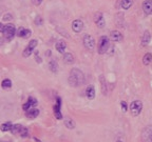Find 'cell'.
I'll return each instance as SVG.
<instances>
[{
	"mask_svg": "<svg viewBox=\"0 0 152 142\" xmlns=\"http://www.w3.org/2000/svg\"><path fill=\"white\" fill-rule=\"evenodd\" d=\"M84 82H85L84 73L80 70H78V68H73L70 72V76H69V83L71 84V87H80Z\"/></svg>",
	"mask_w": 152,
	"mask_h": 142,
	"instance_id": "1",
	"label": "cell"
},
{
	"mask_svg": "<svg viewBox=\"0 0 152 142\" xmlns=\"http://www.w3.org/2000/svg\"><path fill=\"white\" fill-rule=\"evenodd\" d=\"M1 33H2L3 37L5 38L7 41H10L12 40L13 37L16 35V28L14 26V24H12V23L2 24L1 25Z\"/></svg>",
	"mask_w": 152,
	"mask_h": 142,
	"instance_id": "2",
	"label": "cell"
},
{
	"mask_svg": "<svg viewBox=\"0 0 152 142\" xmlns=\"http://www.w3.org/2000/svg\"><path fill=\"white\" fill-rule=\"evenodd\" d=\"M110 47V40L107 36H102L100 39V43H98V53L104 54L107 52V49Z\"/></svg>",
	"mask_w": 152,
	"mask_h": 142,
	"instance_id": "3",
	"label": "cell"
},
{
	"mask_svg": "<svg viewBox=\"0 0 152 142\" xmlns=\"http://www.w3.org/2000/svg\"><path fill=\"white\" fill-rule=\"evenodd\" d=\"M142 108H143V103L140 100H135L132 102L130 105V112L132 116H138L142 112Z\"/></svg>",
	"mask_w": 152,
	"mask_h": 142,
	"instance_id": "4",
	"label": "cell"
},
{
	"mask_svg": "<svg viewBox=\"0 0 152 142\" xmlns=\"http://www.w3.org/2000/svg\"><path fill=\"white\" fill-rule=\"evenodd\" d=\"M37 44H38V41L36 40V39L30 41L28 44V47H25V49L23 51V53H22V56H23L25 58H28L29 56H31L32 53L34 52L35 47H37Z\"/></svg>",
	"mask_w": 152,
	"mask_h": 142,
	"instance_id": "5",
	"label": "cell"
},
{
	"mask_svg": "<svg viewBox=\"0 0 152 142\" xmlns=\"http://www.w3.org/2000/svg\"><path fill=\"white\" fill-rule=\"evenodd\" d=\"M143 142H152V125H148L145 127L142 135Z\"/></svg>",
	"mask_w": 152,
	"mask_h": 142,
	"instance_id": "6",
	"label": "cell"
},
{
	"mask_svg": "<svg viewBox=\"0 0 152 142\" xmlns=\"http://www.w3.org/2000/svg\"><path fill=\"white\" fill-rule=\"evenodd\" d=\"M84 44L85 47H87L88 49H93L94 45H95V42H94L93 37H91L90 35H86L84 37Z\"/></svg>",
	"mask_w": 152,
	"mask_h": 142,
	"instance_id": "7",
	"label": "cell"
},
{
	"mask_svg": "<svg viewBox=\"0 0 152 142\" xmlns=\"http://www.w3.org/2000/svg\"><path fill=\"white\" fill-rule=\"evenodd\" d=\"M36 105H37V100L35 98H33V97H29L27 103L23 105V110H25V112H28V111H30L31 108H34Z\"/></svg>",
	"mask_w": 152,
	"mask_h": 142,
	"instance_id": "8",
	"label": "cell"
},
{
	"mask_svg": "<svg viewBox=\"0 0 152 142\" xmlns=\"http://www.w3.org/2000/svg\"><path fill=\"white\" fill-rule=\"evenodd\" d=\"M84 28V22L79 20V19H76L72 22V30L75 32V33H79L81 32V30Z\"/></svg>",
	"mask_w": 152,
	"mask_h": 142,
	"instance_id": "9",
	"label": "cell"
},
{
	"mask_svg": "<svg viewBox=\"0 0 152 142\" xmlns=\"http://www.w3.org/2000/svg\"><path fill=\"white\" fill-rule=\"evenodd\" d=\"M110 39H111L112 41H114V42H121V41H123L124 37H123V35H121V32L113 31V32H111V34H110Z\"/></svg>",
	"mask_w": 152,
	"mask_h": 142,
	"instance_id": "10",
	"label": "cell"
},
{
	"mask_svg": "<svg viewBox=\"0 0 152 142\" xmlns=\"http://www.w3.org/2000/svg\"><path fill=\"white\" fill-rule=\"evenodd\" d=\"M60 104H61V100H60V98H57V103H56V105H54V114H55L56 119H61L62 118L61 112H60Z\"/></svg>",
	"mask_w": 152,
	"mask_h": 142,
	"instance_id": "11",
	"label": "cell"
},
{
	"mask_svg": "<svg viewBox=\"0 0 152 142\" xmlns=\"http://www.w3.org/2000/svg\"><path fill=\"white\" fill-rule=\"evenodd\" d=\"M95 23L97 24V26L100 28H102L105 26L106 22H105V19H104V16L102 14L100 13H97L96 15H95Z\"/></svg>",
	"mask_w": 152,
	"mask_h": 142,
	"instance_id": "12",
	"label": "cell"
},
{
	"mask_svg": "<svg viewBox=\"0 0 152 142\" xmlns=\"http://www.w3.org/2000/svg\"><path fill=\"white\" fill-rule=\"evenodd\" d=\"M143 9L147 15H152V0H146L144 2Z\"/></svg>",
	"mask_w": 152,
	"mask_h": 142,
	"instance_id": "13",
	"label": "cell"
},
{
	"mask_svg": "<svg viewBox=\"0 0 152 142\" xmlns=\"http://www.w3.org/2000/svg\"><path fill=\"white\" fill-rule=\"evenodd\" d=\"M150 39H151V35H150L149 31H145L143 34V37H142V45L143 47L148 45L150 42Z\"/></svg>",
	"mask_w": 152,
	"mask_h": 142,
	"instance_id": "14",
	"label": "cell"
},
{
	"mask_svg": "<svg viewBox=\"0 0 152 142\" xmlns=\"http://www.w3.org/2000/svg\"><path fill=\"white\" fill-rule=\"evenodd\" d=\"M55 47H56V49H57V52L65 53V49H67V43H65V41H63V40H59L58 42L55 44Z\"/></svg>",
	"mask_w": 152,
	"mask_h": 142,
	"instance_id": "15",
	"label": "cell"
},
{
	"mask_svg": "<svg viewBox=\"0 0 152 142\" xmlns=\"http://www.w3.org/2000/svg\"><path fill=\"white\" fill-rule=\"evenodd\" d=\"M86 95L89 99H93L95 97V89L93 85H89L86 90Z\"/></svg>",
	"mask_w": 152,
	"mask_h": 142,
	"instance_id": "16",
	"label": "cell"
},
{
	"mask_svg": "<svg viewBox=\"0 0 152 142\" xmlns=\"http://www.w3.org/2000/svg\"><path fill=\"white\" fill-rule=\"evenodd\" d=\"M39 115V110H37V108H31L30 111L27 112V116H28L29 118H36Z\"/></svg>",
	"mask_w": 152,
	"mask_h": 142,
	"instance_id": "17",
	"label": "cell"
},
{
	"mask_svg": "<svg viewBox=\"0 0 152 142\" xmlns=\"http://www.w3.org/2000/svg\"><path fill=\"white\" fill-rule=\"evenodd\" d=\"M100 85H102V94H104V95H107V83H106V79H105V76H104V75H100Z\"/></svg>",
	"mask_w": 152,
	"mask_h": 142,
	"instance_id": "18",
	"label": "cell"
},
{
	"mask_svg": "<svg viewBox=\"0 0 152 142\" xmlns=\"http://www.w3.org/2000/svg\"><path fill=\"white\" fill-rule=\"evenodd\" d=\"M133 4V0H121V5L124 9H129Z\"/></svg>",
	"mask_w": 152,
	"mask_h": 142,
	"instance_id": "19",
	"label": "cell"
},
{
	"mask_svg": "<svg viewBox=\"0 0 152 142\" xmlns=\"http://www.w3.org/2000/svg\"><path fill=\"white\" fill-rule=\"evenodd\" d=\"M65 125L67 128H70V130H73L75 127V122L72 120L71 118H65Z\"/></svg>",
	"mask_w": 152,
	"mask_h": 142,
	"instance_id": "20",
	"label": "cell"
},
{
	"mask_svg": "<svg viewBox=\"0 0 152 142\" xmlns=\"http://www.w3.org/2000/svg\"><path fill=\"white\" fill-rule=\"evenodd\" d=\"M63 61L65 63L70 64V63H72V62L74 61V57H73V55H72L71 53H65V55H63Z\"/></svg>",
	"mask_w": 152,
	"mask_h": 142,
	"instance_id": "21",
	"label": "cell"
},
{
	"mask_svg": "<svg viewBox=\"0 0 152 142\" xmlns=\"http://www.w3.org/2000/svg\"><path fill=\"white\" fill-rule=\"evenodd\" d=\"M151 61H152V54H150V53H147L146 55L144 56L143 63L145 65H149L150 63H151Z\"/></svg>",
	"mask_w": 152,
	"mask_h": 142,
	"instance_id": "22",
	"label": "cell"
},
{
	"mask_svg": "<svg viewBox=\"0 0 152 142\" xmlns=\"http://www.w3.org/2000/svg\"><path fill=\"white\" fill-rule=\"evenodd\" d=\"M1 87H2V89H4V90H9V89L12 87V81L10 80V79H4V80L2 81V83H1Z\"/></svg>",
	"mask_w": 152,
	"mask_h": 142,
	"instance_id": "23",
	"label": "cell"
},
{
	"mask_svg": "<svg viewBox=\"0 0 152 142\" xmlns=\"http://www.w3.org/2000/svg\"><path fill=\"white\" fill-rule=\"evenodd\" d=\"M12 127H13V124L11 122H5V123H3L1 125V131L2 132H9V131L12 130Z\"/></svg>",
	"mask_w": 152,
	"mask_h": 142,
	"instance_id": "24",
	"label": "cell"
},
{
	"mask_svg": "<svg viewBox=\"0 0 152 142\" xmlns=\"http://www.w3.org/2000/svg\"><path fill=\"white\" fill-rule=\"evenodd\" d=\"M21 127H22L21 124H13V127H12V130H11V132H12V134H14V135L19 134V132L21 130Z\"/></svg>",
	"mask_w": 152,
	"mask_h": 142,
	"instance_id": "25",
	"label": "cell"
},
{
	"mask_svg": "<svg viewBox=\"0 0 152 142\" xmlns=\"http://www.w3.org/2000/svg\"><path fill=\"white\" fill-rule=\"evenodd\" d=\"M19 135H20L21 137H23V138L28 137V135H29L28 128H27V127H25V126H22L21 130H20V132H19Z\"/></svg>",
	"mask_w": 152,
	"mask_h": 142,
	"instance_id": "26",
	"label": "cell"
},
{
	"mask_svg": "<svg viewBox=\"0 0 152 142\" xmlns=\"http://www.w3.org/2000/svg\"><path fill=\"white\" fill-rule=\"evenodd\" d=\"M25 28H19L16 32V35L18 36V37H23V35H25Z\"/></svg>",
	"mask_w": 152,
	"mask_h": 142,
	"instance_id": "27",
	"label": "cell"
},
{
	"mask_svg": "<svg viewBox=\"0 0 152 142\" xmlns=\"http://www.w3.org/2000/svg\"><path fill=\"white\" fill-rule=\"evenodd\" d=\"M50 68L52 72L56 73V72H57V63H56L55 61H51L50 62Z\"/></svg>",
	"mask_w": 152,
	"mask_h": 142,
	"instance_id": "28",
	"label": "cell"
},
{
	"mask_svg": "<svg viewBox=\"0 0 152 142\" xmlns=\"http://www.w3.org/2000/svg\"><path fill=\"white\" fill-rule=\"evenodd\" d=\"M42 22H44V20H42V18H41L40 16H38V17H36V19H35V23L37 25H41L42 24Z\"/></svg>",
	"mask_w": 152,
	"mask_h": 142,
	"instance_id": "29",
	"label": "cell"
},
{
	"mask_svg": "<svg viewBox=\"0 0 152 142\" xmlns=\"http://www.w3.org/2000/svg\"><path fill=\"white\" fill-rule=\"evenodd\" d=\"M31 34H32L31 30H28V28H27L25 32V35H23V38H29L30 36H31Z\"/></svg>",
	"mask_w": 152,
	"mask_h": 142,
	"instance_id": "30",
	"label": "cell"
},
{
	"mask_svg": "<svg viewBox=\"0 0 152 142\" xmlns=\"http://www.w3.org/2000/svg\"><path fill=\"white\" fill-rule=\"evenodd\" d=\"M121 108H123V112H127V110H128V105H127V103L125 101H123L121 102Z\"/></svg>",
	"mask_w": 152,
	"mask_h": 142,
	"instance_id": "31",
	"label": "cell"
},
{
	"mask_svg": "<svg viewBox=\"0 0 152 142\" xmlns=\"http://www.w3.org/2000/svg\"><path fill=\"white\" fill-rule=\"evenodd\" d=\"M32 2L34 3L35 5H40L42 3V0H32Z\"/></svg>",
	"mask_w": 152,
	"mask_h": 142,
	"instance_id": "32",
	"label": "cell"
},
{
	"mask_svg": "<svg viewBox=\"0 0 152 142\" xmlns=\"http://www.w3.org/2000/svg\"><path fill=\"white\" fill-rule=\"evenodd\" d=\"M116 142H123V141H121V140H118V141H116Z\"/></svg>",
	"mask_w": 152,
	"mask_h": 142,
	"instance_id": "33",
	"label": "cell"
},
{
	"mask_svg": "<svg viewBox=\"0 0 152 142\" xmlns=\"http://www.w3.org/2000/svg\"><path fill=\"white\" fill-rule=\"evenodd\" d=\"M2 142H10V141H2Z\"/></svg>",
	"mask_w": 152,
	"mask_h": 142,
	"instance_id": "34",
	"label": "cell"
}]
</instances>
